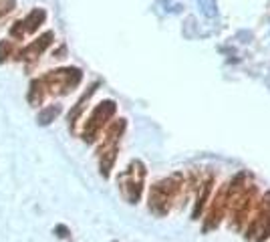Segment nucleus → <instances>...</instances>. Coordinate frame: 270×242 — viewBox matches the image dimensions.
I'll use <instances>...</instances> for the list:
<instances>
[{"label": "nucleus", "instance_id": "1a4fd4ad", "mask_svg": "<svg viewBox=\"0 0 270 242\" xmlns=\"http://www.w3.org/2000/svg\"><path fill=\"white\" fill-rule=\"evenodd\" d=\"M97 85H99V83H95V85H91V87H89V91H87V93L81 97V99L77 101V105H75V109L69 113V127H71V131H75V123H77V117L81 115V111H83V107H85L83 103H85V101L89 99V97L95 93V87H97Z\"/></svg>", "mask_w": 270, "mask_h": 242}, {"label": "nucleus", "instance_id": "423d86ee", "mask_svg": "<svg viewBox=\"0 0 270 242\" xmlns=\"http://www.w3.org/2000/svg\"><path fill=\"white\" fill-rule=\"evenodd\" d=\"M44 18H46V12L42 8H34L24 20H20L12 26V36H22L24 32H34L44 22Z\"/></svg>", "mask_w": 270, "mask_h": 242}, {"label": "nucleus", "instance_id": "4468645a", "mask_svg": "<svg viewBox=\"0 0 270 242\" xmlns=\"http://www.w3.org/2000/svg\"><path fill=\"white\" fill-rule=\"evenodd\" d=\"M10 55V44L6 40H0V65H2Z\"/></svg>", "mask_w": 270, "mask_h": 242}, {"label": "nucleus", "instance_id": "6e6552de", "mask_svg": "<svg viewBox=\"0 0 270 242\" xmlns=\"http://www.w3.org/2000/svg\"><path fill=\"white\" fill-rule=\"evenodd\" d=\"M61 105H48V107H44V109H40L38 111V115H36V123L38 125H48V123H52L59 115H61Z\"/></svg>", "mask_w": 270, "mask_h": 242}, {"label": "nucleus", "instance_id": "20e7f679", "mask_svg": "<svg viewBox=\"0 0 270 242\" xmlns=\"http://www.w3.org/2000/svg\"><path fill=\"white\" fill-rule=\"evenodd\" d=\"M81 77L83 73L75 67H69V69H59V71H52L48 73L42 83L44 87L50 91V93H55V95H65L69 93L73 87H77L81 83Z\"/></svg>", "mask_w": 270, "mask_h": 242}, {"label": "nucleus", "instance_id": "f257e3e1", "mask_svg": "<svg viewBox=\"0 0 270 242\" xmlns=\"http://www.w3.org/2000/svg\"><path fill=\"white\" fill-rule=\"evenodd\" d=\"M182 186V176L176 174L172 178H166L157 182L155 186H151V192H149V210L157 216H166L168 210H170V204L172 200L176 198V194Z\"/></svg>", "mask_w": 270, "mask_h": 242}, {"label": "nucleus", "instance_id": "f03ea898", "mask_svg": "<svg viewBox=\"0 0 270 242\" xmlns=\"http://www.w3.org/2000/svg\"><path fill=\"white\" fill-rule=\"evenodd\" d=\"M123 129H125V119H119V121H115L109 129H107V133H105L103 145L99 148V170H101V176L103 178H109L111 176V170H113L115 160H117L119 139H121Z\"/></svg>", "mask_w": 270, "mask_h": 242}, {"label": "nucleus", "instance_id": "7ed1b4c3", "mask_svg": "<svg viewBox=\"0 0 270 242\" xmlns=\"http://www.w3.org/2000/svg\"><path fill=\"white\" fill-rule=\"evenodd\" d=\"M143 180H145V166L135 160L129 164V168L119 174L117 182H119V188L123 192V196L129 204H137L139 198H141V192H143Z\"/></svg>", "mask_w": 270, "mask_h": 242}, {"label": "nucleus", "instance_id": "f8f14e48", "mask_svg": "<svg viewBox=\"0 0 270 242\" xmlns=\"http://www.w3.org/2000/svg\"><path fill=\"white\" fill-rule=\"evenodd\" d=\"M198 6H200V10H202L206 16H210V18H214L216 14H218L216 0H198Z\"/></svg>", "mask_w": 270, "mask_h": 242}, {"label": "nucleus", "instance_id": "2eb2a0df", "mask_svg": "<svg viewBox=\"0 0 270 242\" xmlns=\"http://www.w3.org/2000/svg\"><path fill=\"white\" fill-rule=\"evenodd\" d=\"M55 234H57L59 238H71V230H69L65 224H57V226H55Z\"/></svg>", "mask_w": 270, "mask_h": 242}, {"label": "nucleus", "instance_id": "39448f33", "mask_svg": "<svg viewBox=\"0 0 270 242\" xmlns=\"http://www.w3.org/2000/svg\"><path fill=\"white\" fill-rule=\"evenodd\" d=\"M113 113H115V101H103V103H99L95 107V111L91 113V117L85 121L83 139L89 141V143H93L99 137V133H101L103 125L107 123V119H109Z\"/></svg>", "mask_w": 270, "mask_h": 242}, {"label": "nucleus", "instance_id": "9d476101", "mask_svg": "<svg viewBox=\"0 0 270 242\" xmlns=\"http://www.w3.org/2000/svg\"><path fill=\"white\" fill-rule=\"evenodd\" d=\"M202 186H204V188H202V192H200L198 202H196V208H194V212H192V218H194V220L200 218V214H202V210H204V204L208 202V196H210V192H212V180H206Z\"/></svg>", "mask_w": 270, "mask_h": 242}, {"label": "nucleus", "instance_id": "0eeeda50", "mask_svg": "<svg viewBox=\"0 0 270 242\" xmlns=\"http://www.w3.org/2000/svg\"><path fill=\"white\" fill-rule=\"evenodd\" d=\"M52 38H55V34L52 32H44L42 36H38L34 42H30L24 51L20 53V59H36L38 55H42L44 53V48L52 42Z\"/></svg>", "mask_w": 270, "mask_h": 242}, {"label": "nucleus", "instance_id": "ddd939ff", "mask_svg": "<svg viewBox=\"0 0 270 242\" xmlns=\"http://www.w3.org/2000/svg\"><path fill=\"white\" fill-rule=\"evenodd\" d=\"M14 6H16L14 0H0V18H2L4 14H8Z\"/></svg>", "mask_w": 270, "mask_h": 242}, {"label": "nucleus", "instance_id": "9b49d317", "mask_svg": "<svg viewBox=\"0 0 270 242\" xmlns=\"http://www.w3.org/2000/svg\"><path fill=\"white\" fill-rule=\"evenodd\" d=\"M42 87H44L42 79L30 83V93H28V103L30 105H38L42 101Z\"/></svg>", "mask_w": 270, "mask_h": 242}]
</instances>
